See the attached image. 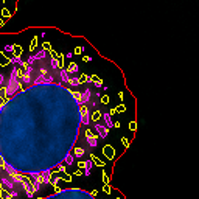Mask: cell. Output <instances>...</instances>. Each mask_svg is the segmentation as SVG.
<instances>
[{"label": "cell", "mask_w": 199, "mask_h": 199, "mask_svg": "<svg viewBox=\"0 0 199 199\" xmlns=\"http://www.w3.org/2000/svg\"><path fill=\"white\" fill-rule=\"evenodd\" d=\"M89 121H90V112H89V109L82 104L81 106V123L89 125Z\"/></svg>", "instance_id": "cell-1"}, {"label": "cell", "mask_w": 199, "mask_h": 199, "mask_svg": "<svg viewBox=\"0 0 199 199\" xmlns=\"http://www.w3.org/2000/svg\"><path fill=\"white\" fill-rule=\"evenodd\" d=\"M95 129H97V132L100 134V137H101V138L107 137V134H109V128H107V126H104V125H97V126H95Z\"/></svg>", "instance_id": "cell-2"}, {"label": "cell", "mask_w": 199, "mask_h": 199, "mask_svg": "<svg viewBox=\"0 0 199 199\" xmlns=\"http://www.w3.org/2000/svg\"><path fill=\"white\" fill-rule=\"evenodd\" d=\"M89 100H90V89H86V90L82 92V95H81V104L89 103Z\"/></svg>", "instance_id": "cell-3"}, {"label": "cell", "mask_w": 199, "mask_h": 199, "mask_svg": "<svg viewBox=\"0 0 199 199\" xmlns=\"http://www.w3.org/2000/svg\"><path fill=\"white\" fill-rule=\"evenodd\" d=\"M41 176H42V184H50V170L42 171Z\"/></svg>", "instance_id": "cell-4"}, {"label": "cell", "mask_w": 199, "mask_h": 199, "mask_svg": "<svg viewBox=\"0 0 199 199\" xmlns=\"http://www.w3.org/2000/svg\"><path fill=\"white\" fill-rule=\"evenodd\" d=\"M3 170H5V171H6V173H8L9 176H14V174H17V171H16L14 168L11 167V165H8V163H5V165H3Z\"/></svg>", "instance_id": "cell-5"}, {"label": "cell", "mask_w": 199, "mask_h": 199, "mask_svg": "<svg viewBox=\"0 0 199 199\" xmlns=\"http://www.w3.org/2000/svg\"><path fill=\"white\" fill-rule=\"evenodd\" d=\"M0 182H2V185H5L6 188H9V190H13V188H14V184H13V182L9 181V179H6V177H3Z\"/></svg>", "instance_id": "cell-6"}, {"label": "cell", "mask_w": 199, "mask_h": 199, "mask_svg": "<svg viewBox=\"0 0 199 199\" xmlns=\"http://www.w3.org/2000/svg\"><path fill=\"white\" fill-rule=\"evenodd\" d=\"M87 142H89V145H90L92 148L97 146V137H95V135H90V134H89V135H87Z\"/></svg>", "instance_id": "cell-7"}, {"label": "cell", "mask_w": 199, "mask_h": 199, "mask_svg": "<svg viewBox=\"0 0 199 199\" xmlns=\"http://www.w3.org/2000/svg\"><path fill=\"white\" fill-rule=\"evenodd\" d=\"M11 179H13V184H14V182H16V184H22V182H24V177H22V176L20 174H14V176H11Z\"/></svg>", "instance_id": "cell-8"}, {"label": "cell", "mask_w": 199, "mask_h": 199, "mask_svg": "<svg viewBox=\"0 0 199 199\" xmlns=\"http://www.w3.org/2000/svg\"><path fill=\"white\" fill-rule=\"evenodd\" d=\"M103 117H104L106 126H107V128H111V126H112V120H111V115H109V112H106V114L103 115Z\"/></svg>", "instance_id": "cell-9"}, {"label": "cell", "mask_w": 199, "mask_h": 199, "mask_svg": "<svg viewBox=\"0 0 199 199\" xmlns=\"http://www.w3.org/2000/svg\"><path fill=\"white\" fill-rule=\"evenodd\" d=\"M64 162H65V163H69V165H72V163H73V156H72L70 152H69V154H65L64 156Z\"/></svg>", "instance_id": "cell-10"}, {"label": "cell", "mask_w": 199, "mask_h": 199, "mask_svg": "<svg viewBox=\"0 0 199 199\" xmlns=\"http://www.w3.org/2000/svg\"><path fill=\"white\" fill-rule=\"evenodd\" d=\"M25 190H26V196L31 199V198H33V193H34V191H33V188H31V185H26Z\"/></svg>", "instance_id": "cell-11"}, {"label": "cell", "mask_w": 199, "mask_h": 199, "mask_svg": "<svg viewBox=\"0 0 199 199\" xmlns=\"http://www.w3.org/2000/svg\"><path fill=\"white\" fill-rule=\"evenodd\" d=\"M69 86H79V79L78 78H70L69 79Z\"/></svg>", "instance_id": "cell-12"}, {"label": "cell", "mask_w": 199, "mask_h": 199, "mask_svg": "<svg viewBox=\"0 0 199 199\" xmlns=\"http://www.w3.org/2000/svg\"><path fill=\"white\" fill-rule=\"evenodd\" d=\"M90 170H92V162L87 160L86 162V174H90Z\"/></svg>", "instance_id": "cell-13"}, {"label": "cell", "mask_w": 199, "mask_h": 199, "mask_svg": "<svg viewBox=\"0 0 199 199\" xmlns=\"http://www.w3.org/2000/svg\"><path fill=\"white\" fill-rule=\"evenodd\" d=\"M82 154H84V151H82L81 148H76V149H75V156H76V157H81Z\"/></svg>", "instance_id": "cell-14"}, {"label": "cell", "mask_w": 199, "mask_h": 199, "mask_svg": "<svg viewBox=\"0 0 199 199\" xmlns=\"http://www.w3.org/2000/svg\"><path fill=\"white\" fill-rule=\"evenodd\" d=\"M5 82V78H3V75H0V84H3Z\"/></svg>", "instance_id": "cell-15"}, {"label": "cell", "mask_w": 199, "mask_h": 199, "mask_svg": "<svg viewBox=\"0 0 199 199\" xmlns=\"http://www.w3.org/2000/svg\"><path fill=\"white\" fill-rule=\"evenodd\" d=\"M5 165V162H3V159H2V156H0V167H3Z\"/></svg>", "instance_id": "cell-16"}, {"label": "cell", "mask_w": 199, "mask_h": 199, "mask_svg": "<svg viewBox=\"0 0 199 199\" xmlns=\"http://www.w3.org/2000/svg\"><path fill=\"white\" fill-rule=\"evenodd\" d=\"M0 111H2V104H0Z\"/></svg>", "instance_id": "cell-17"}, {"label": "cell", "mask_w": 199, "mask_h": 199, "mask_svg": "<svg viewBox=\"0 0 199 199\" xmlns=\"http://www.w3.org/2000/svg\"><path fill=\"white\" fill-rule=\"evenodd\" d=\"M0 199H3V198H2V196H0Z\"/></svg>", "instance_id": "cell-18"}]
</instances>
